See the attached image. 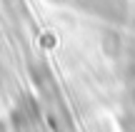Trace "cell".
<instances>
[{
	"mask_svg": "<svg viewBox=\"0 0 135 132\" xmlns=\"http://www.w3.org/2000/svg\"><path fill=\"white\" fill-rule=\"evenodd\" d=\"M63 3L80 8L95 18L110 20V23H123L128 18V3L125 0H63Z\"/></svg>",
	"mask_w": 135,
	"mask_h": 132,
	"instance_id": "obj_1",
	"label": "cell"
}]
</instances>
